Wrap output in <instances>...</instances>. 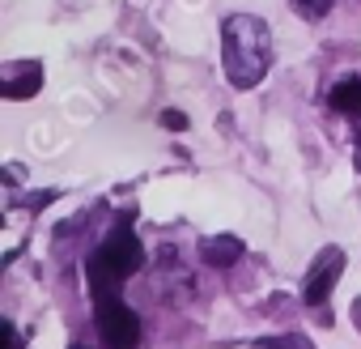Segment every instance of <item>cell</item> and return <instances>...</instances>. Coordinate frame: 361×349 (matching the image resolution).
<instances>
[{"label":"cell","mask_w":361,"mask_h":349,"mask_svg":"<svg viewBox=\"0 0 361 349\" xmlns=\"http://www.w3.org/2000/svg\"><path fill=\"white\" fill-rule=\"evenodd\" d=\"M77 349H85V345H77Z\"/></svg>","instance_id":"14"},{"label":"cell","mask_w":361,"mask_h":349,"mask_svg":"<svg viewBox=\"0 0 361 349\" xmlns=\"http://www.w3.org/2000/svg\"><path fill=\"white\" fill-rule=\"evenodd\" d=\"M39 85H43V64H18V69H9L5 73V85H0V94H5V98H35L39 94Z\"/></svg>","instance_id":"6"},{"label":"cell","mask_w":361,"mask_h":349,"mask_svg":"<svg viewBox=\"0 0 361 349\" xmlns=\"http://www.w3.org/2000/svg\"><path fill=\"white\" fill-rule=\"evenodd\" d=\"M251 349H314V341L306 332H281V336H259L251 341Z\"/></svg>","instance_id":"8"},{"label":"cell","mask_w":361,"mask_h":349,"mask_svg":"<svg viewBox=\"0 0 361 349\" xmlns=\"http://www.w3.org/2000/svg\"><path fill=\"white\" fill-rule=\"evenodd\" d=\"M157 124H161L166 132H188V115H183V111H170V107L157 115Z\"/></svg>","instance_id":"10"},{"label":"cell","mask_w":361,"mask_h":349,"mask_svg":"<svg viewBox=\"0 0 361 349\" xmlns=\"http://www.w3.org/2000/svg\"><path fill=\"white\" fill-rule=\"evenodd\" d=\"M340 273H344V252H340V247H323L319 260L310 264L306 281H302V298H306V307H323L327 294L336 290Z\"/></svg>","instance_id":"4"},{"label":"cell","mask_w":361,"mask_h":349,"mask_svg":"<svg viewBox=\"0 0 361 349\" xmlns=\"http://www.w3.org/2000/svg\"><path fill=\"white\" fill-rule=\"evenodd\" d=\"M221 64L230 85L238 90H255L272 64V35L268 22L255 13H230L221 26Z\"/></svg>","instance_id":"1"},{"label":"cell","mask_w":361,"mask_h":349,"mask_svg":"<svg viewBox=\"0 0 361 349\" xmlns=\"http://www.w3.org/2000/svg\"><path fill=\"white\" fill-rule=\"evenodd\" d=\"M353 166L361 170V128H357V136H353Z\"/></svg>","instance_id":"12"},{"label":"cell","mask_w":361,"mask_h":349,"mask_svg":"<svg viewBox=\"0 0 361 349\" xmlns=\"http://www.w3.org/2000/svg\"><path fill=\"white\" fill-rule=\"evenodd\" d=\"M243 239L238 235H213V239H200V260L213 264V268H230L243 260Z\"/></svg>","instance_id":"5"},{"label":"cell","mask_w":361,"mask_h":349,"mask_svg":"<svg viewBox=\"0 0 361 349\" xmlns=\"http://www.w3.org/2000/svg\"><path fill=\"white\" fill-rule=\"evenodd\" d=\"M353 324H357V328H361V298H357V302H353Z\"/></svg>","instance_id":"13"},{"label":"cell","mask_w":361,"mask_h":349,"mask_svg":"<svg viewBox=\"0 0 361 349\" xmlns=\"http://www.w3.org/2000/svg\"><path fill=\"white\" fill-rule=\"evenodd\" d=\"M0 332H5V349H22V336L13 324H0Z\"/></svg>","instance_id":"11"},{"label":"cell","mask_w":361,"mask_h":349,"mask_svg":"<svg viewBox=\"0 0 361 349\" xmlns=\"http://www.w3.org/2000/svg\"><path fill=\"white\" fill-rule=\"evenodd\" d=\"M327 102H331L336 111H344V115L361 119V81H357V77L336 81V85H331V94H327Z\"/></svg>","instance_id":"7"},{"label":"cell","mask_w":361,"mask_h":349,"mask_svg":"<svg viewBox=\"0 0 361 349\" xmlns=\"http://www.w3.org/2000/svg\"><path fill=\"white\" fill-rule=\"evenodd\" d=\"M140 264H145V252H140L136 235H132L128 226H119V230H115V235H111L90 260H85V273H90V290H94V298H98V302L119 298L115 285H119L123 277H132Z\"/></svg>","instance_id":"2"},{"label":"cell","mask_w":361,"mask_h":349,"mask_svg":"<svg viewBox=\"0 0 361 349\" xmlns=\"http://www.w3.org/2000/svg\"><path fill=\"white\" fill-rule=\"evenodd\" d=\"M98 332H102V345L106 349H136L140 341V319L132 307H123L119 298H106L98 302Z\"/></svg>","instance_id":"3"},{"label":"cell","mask_w":361,"mask_h":349,"mask_svg":"<svg viewBox=\"0 0 361 349\" xmlns=\"http://www.w3.org/2000/svg\"><path fill=\"white\" fill-rule=\"evenodd\" d=\"M293 9L302 18H327L331 13V0H293Z\"/></svg>","instance_id":"9"}]
</instances>
